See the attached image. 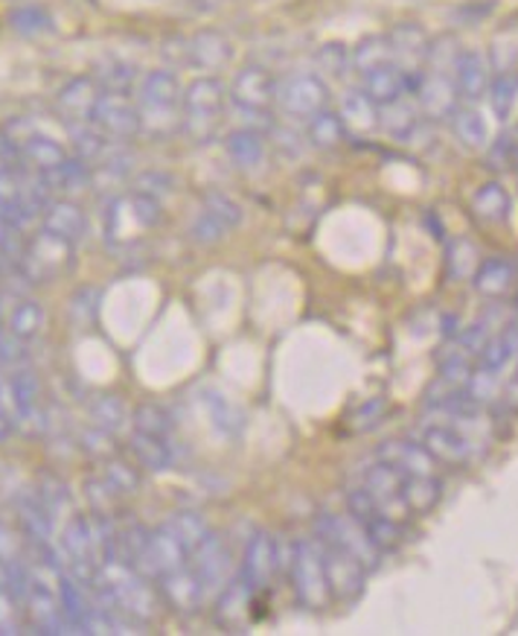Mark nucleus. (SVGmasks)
<instances>
[{
    "instance_id": "obj_1",
    "label": "nucleus",
    "mask_w": 518,
    "mask_h": 636,
    "mask_svg": "<svg viewBox=\"0 0 518 636\" xmlns=\"http://www.w3.org/2000/svg\"><path fill=\"white\" fill-rule=\"evenodd\" d=\"M137 114H141V135L166 141L182 129L184 120V88L169 68L149 71L137 85Z\"/></svg>"
},
{
    "instance_id": "obj_2",
    "label": "nucleus",
    "mask_w": 518,
    "mask_h": 636,
    "mask_svg": "<svg viewBox=\"0 0 518 636\" xmlns=\"http://www.w3.org/2000/svg\"><path fill=\"white\" fill-rule=\"evenodd\" d=\"M286 566H289L291 587H294L300 607H307V611L330 607L332 593L330 581H327V566H323L321 543L314 537L291 541L289 552H286Z\"/></svg>"
},
{
    "instance_id": "obj_3",
    "label": "nucleus",
    "mask_w": 518,
    "mask_h": 636,
    "mask_svg": "<svg viewBox=\"0 0 518 636\" xmlns=\"http://www.w3.org/2000/svg\"><path fill=\"white\" fill-rule=\"evenodd\" d=\"M437 423H423L419 427V444L432 453L434 462L452 464V468H464V464L475 462L484 450H487V441L480 435H475L472 430H466L475 418L480 414H472V418H448Z\"/></svg>"
},
{
    "instance_id": "obj_4",
    "label": "nucleus",
    "mask_w": 518,
    "mask_h": 636,
    "mask_svg": "<svg viewBox=\"0 0 518 636\" xmlns=\"http://www.w3.org/2000/svg\"><path fill=\"white\" fill-rule=\"evenodd\" d=\"M228 103V88L221 85L219 76H196L184 88V135L193 144H207L216 135Z\"/></svg>"
},
{
    "instance_id": "obj_5",
    "label": "nucleus",
    "mask_w": 518,
    "mask_h": 636,
    "mask_svg": "<svg viewBox=\"0 0 518 636\" xmlns=\"http://www.w3.org/2000/svg\"><path fill=\"white\" fill-rule=\"evenodd\" d=\"M160 219H164L160 202L132 191L128 196H117V199L108 205L105 234H108V243H114V246H117V243L120 246H128L137 234L152 232Z\"/></svg>"
},
{
    "instance_id": "obj_6",
    "label": "nucleus",
    "mask_w": 518,
    "mask_h": 636,
    "mask_svg": "<svg viewBox=\"0 0 518 636\" xmlns=\"http://www.w3.org/2000/svg\"><path fill=\"white\" fill-rule=\"evenodd\" d=\"M314 537H318V541L332 543V546L344 550L350 557H355V561L364 566V573L367 575L379 570L382 550L370 541L367 532H364L362 525L355 523L350 514H330V511H321V514L314 517Z\"/></svg>"
},
{
    "instance_id": "obj_7",
    "label": "nucleus",
    "mask_w": 518,
    "mask_h": 636,
    "mask_svg": "<svg viewBox=\"0 0 518 636\" xmlns=\"http://www.w3.org/2000/svg\"><path fill=\"white\" fill-rule=\"evenodd\" d=\"M73 243H64V239L53 237L41 228V234L24 243V255L18 260V275L24 280H50L55 275H62L64 269L73 266Z\"/></svg>"
},
{
    "instance_id": "obj_8",
    "label": "nucleus",
    "mask_w": 518,
    "mask_h": 636,
    "mask_svg": "<svg viewBox=\"0 0 518 636\" xmlns=\"http://www.w3.org/2000/svg\"><path fill=\"white\" fill-rule=\"evenodd\" d=\"M277 105L289 117L309 120L330 105V85L318 73H294L277 85Z\"/></svg>"
},
{
    "instance_id": "obj_9",
    "label": "nucleus",
    "mask_w": 518,
    "mask_h": 636,
    "mask_svg": "<svg viewBox=\"0 0 518 636\" xmlns=\"http://www.w3.org/2000/svg\"><path fill=\"white\" fill-rule=\"evenodd\" d=\"M91 123H94L105 137L117 141V144L141 135L137 103H134L128 94H120V91H103V94H100V100H96L94 105V114H91Z\"/></svg>"
},
{
    "instance_id": "obj_10",
    "label": "nucleus",
    "mask_w": 518,
    "mask_h": 636,
    "mask_svg": "<svg viewBox=\"0 0 518 636\" xmlns=\"http://www.w3.org/2000/svg\"><path fill=\"white\" fill-rule=\"evenodd\" d=\"M277 85L280 82L271 71L259 64H245L230 82V100L245 114H268L277 105Z\"/></svg>"
},
{
    "instance_id": "obj_11",
    "label": "nucleus",
    "mask_w": 518,
    "mask_h": 636,
    "mask_svg": "<svg viewBox=\"0 0 518 636\" xmlns=\"http://www.w3.org/2000/svg\"><path fill=\"white\" fill-rule=\"evenodd\" d=\"M318 541V537H314ZM321 543L323 552V566H327V581H330V593L335 602H355V598L364 593V581H367V573L364 566L355 561V557L346 555L344 550H338L332 543L318 541Z\"/></svg>"
},
{
    "instance_id": "obj_12",
    "label": "nucleus",
    "mask_w": 518,
    "mask_h": 636,
    "mask_svg": "<svg viewBox=\"0 0 518 636\" xmlns=\"http://www.w3.org/2000/svg\"><path fill=\"white\" fill-rule=\"evenodd\" d=\"M414 96L416 105H419V114H425V117H452L457 109V100H460V96H457L455 73L425 68V71H419V76H416Z\"/></svg>"
},
{
    "instance_id": "obj_13",
    "label": "nucleus",
    "mask_w": 518,
    "mask_h": 636,
    "mask_svg": "<svg viewBox=\"0 0 518 636\" xmlns=\"http://www.w3.org/2000/svg\"><path fill=\"white\" fill-rule=\"evenodd\" d=\"M402 482H405V473H400L393 464L382 462V459H376V464H370L364 470V488L376 500L382 514L396 520V523H405L411 517L408 505L402 500Z\"/></svg>"
},
{
    "instance_id": "obj_14",
    "label": "nucleus",
    "mask_w": 518,
    "mask_h": 636,
    "mask_svg": "<svg viewBox=\"0 0 518 636\" xmlns=\"http://www.w3.org/2000/svg\"><path fill=\"white\" fill-rule=\"evenodd\" d=\"M184 566H189V550L182 541H178V537H175L173 529H169L166 523L152 529L149 552H146V561H143L137 573L155 584L160 575L175 573V570H184Z\"/></svg>"
},
{
    "instance_id": "obj_15",
    "label": "nucleus",
    "mask_w": 518,
    "mask_h": 636,
    "mask_svg": "<svg viewBox=\"0 0 518 636\" xmlns=\"http://www.w3.org/2000/svg\"><path fill=\"white\" fill-rule=\"evenodd\" d=\"M157 596L166 607L178 616H196L201 602H205V587L198 575L193 573V566H184V570H175V573H166L155 581Z\"/></svg>"
},
{
    "instance_id": "obj_16",
    "label": "nucleus",
    "mask_w": 518,
    "mask_h": 636,
    "mask_svg": "<svg viewBox=\"0 0 518 636\" xmlns=\"http://www.w3.org/2000/svg\"><path fill=\"white\" fill-rule=\"evenodd\" d=\"M100 94H103V88L96 85L94 76H76V80L64 82L55 94V112L62 114L64 126H87Z\"/></svg>"
},
{
    "instance_id": "obj_17",
    "label": "nucleus",
    "mask_w": 518,
    "mask_h": 636,
    "mask_svg": "<svg viewBox=\"0 0 518 636\" xmlns=\"http://www.w3.org/2000/svg\"><path fill=\"white\" fill-rule=\"evenodd\" d=\"M189 566H193V573L201 581L205 593H213V589L219 593L230 581V575H234V561H230L228 546H225L219 534H210V537L189 555Z\"/></svg>"
},
{
    "instance_id": "obj_18",
    "label": "nucleus",
    "mask_w": 518,
    "mask_h": 636,
    "mask_svg": "<svg viewBox=\"0 0 518 636\" xmlns=\"http://www.w3.org/2000/svg\"><path fill=\"white\" fill-rule=\"evenodd\" d=\"M280 573V546L268 532H257L245 546L242 557V575L251 584L253 593L257 589L271 587L274 575Z\"/></svg>"
},
{
    "instance_id": "obj_19",
    "label": "nucleus",
    "mask_w": 518,
    "mask_h": 636,
    "mask_svg": "<svg viewBox=\"0 0 518 636\" xmlns=\"http://www.w3.org/2000/svg\"><path fill=\"white\" fill-rule=\"evenodd\" d=\"M416 76H419V73L405 71V68H400L396 62L382 64L376 71L364 73L362 91L382 109V105H391L396 103V100H402V96L414 94Z\"/></svg>"
},
{
    "instance_id": "obj_20",
    "label": "nucleus",
    "mask_w": 518,
    "mask_h": 636,
    "mask_svg": "<svg viewBox=\"0 0 518 636\" xmlns=\"http://www.w3.org/2000/svg\"><path fill=\"white\" fill-rule=\"evenodd\" d=\"M489 82H493V62L484 50H460L455 62V85L457 96L466 103H478L487 96Z\"/></svg>"
},
{
    "instance_id": "obj_21",
    "label": "nucleus",
    "mask_w": 518,
    "mask_h": 636,
    "mask_svg": "<svg viewBox=\"0 0 518 636\" xmlns=\"http://www.w3.org/2000/svg\"><path fill=\"white\" fill-rule=\"evenodd\" d=\"M376 459L393 464L405 476H432V473H437V462L432 459V453L419 441H408V438L385 441L379 447Z\"/></svg>"
},
{
    "instance_id": "obj_22",
    "label": "nucleus",
    "mask_w": 518,
    "mask_h": 636,
    "mask_svg": "<svg viewBox=\"0 0 518 636\" xmlns=\"http://www.w3.org/2000/svg\"><path fill=\"white\" fill-rule=\"evenodd\" d=\"M187 57L198 71H221L234 59V48L225 32L198 30L187 39Z\"/></svg>"
},
{
    "instance_id": "obj_23",
    "label": "nucleus",
    "mask_w": 518,
    "mask_h": 636,
    "mask_svg": "<svg viewBox=\"0 0 518 636\" xmlns=\"http://www.w3.org/2000/svg\"><path fill=\"white\" fill-rule=\"evenodd\" d=\"M41 225H44V232L53 234V237L76 246L79 239L85 237L87 232V216L76 202L53 199L48 207H44V214H41Z\"/></svg>"
},
{
    "instance_id": "obj_24",
    "label": "nucleus",
    "mask_w": 518,
    "mask_h": 636,
    "mask_svg": "<svg viewBox=\"0 0 518 636\" xmlns=\"http://www.w3.org/2000/svg\"><path fill=\"white\" fill-rule=\"evenodd\" d=\"M253 587L245 581V575L239 573V578H230L225 587L219 589V598H216V619L225 628H242V619L248 607H253Z\"/></svg>"
},
{
    "instance_id": "obj_25",
    "label": "nucleus",
    "mask_w": 518,
    "mask_h": 636,
    "mask_svg": "<svg viewBox=\"0 0 518 636\" xmlns=\"http://www.w3.org/2000/svg\"><path fill=\"white\" fill-rule=\"evenodd\" d=\"M225 152L234 161V167L251 173L266 164V135L257 129H236L225 137Z\"/></svg>"
},
{
    "instance_id": "obj_26",
    "label": "nucleus",
    "mask_w": 518,
    "mask_h": 636,
    "mask_svg": "<svg viewBox=\"0 0 518 636\" xmlns=\"http://www.w3.org/2000/svg\"><path fill=\"white\" fill-rule=\"evenodd\" d=\"M341 120H344L346 135L367 137L379 129V105L364 91H346L341 100Z\"/></svg>"
},
{
    "instance_id": "obj_27",
    "label": "nucleus",
    "mask_w": 518,
    "mask_h": 636,
    "mask_svg": "<svg viewBox=\"0 0 518 636\" xmlns=\"http://www.w3.org/2000/svg\"><path fill=\"white\" fill-rule=\"evenodd\" d=\"M68 158L71 155H68V150L59 141L48 135H35V132L18 146V161H24L32 173H50V170L62 167Z\"/></svg>"
},
{
    "instance_id": "obj_28",
    "label": "nucleus",
    "mask_w": 518,
    "mask_h": 636,
    "mask_svg": "<svg viewBox=\"0 0 518 636\" xmlns=\"http://www.w3.org/2000/svg\"><path fill=\"white\" fill-rule=\"evenodd\" d=\"M472 284L484 298H504L516 284V263L507 260V257L480 260L478 271L472 275Z\"/></svg>"
},
{
    "instance_id": "obj_29",
    "label": "nucleus",
    "mask_w": 518,
    "mask_h": 636,
    "mask_svg": "<svg viewBox=\"0 0 518 636\" xmlns=\"http://www.w3.org/2000/svg\"><path fill=\"white\" fill-rule=\"evenodd\" d=\"M128 450H132L134 462L149 473H164V470L173 468V441H166V438L134 430L128 435Z\"/></svg>"
},
{
    "instance_id": "obj_30",
    "label": "nucleus",
    "mask_w": 518,
    "mask_h": 636,
    "mask_svg": "<svg viewBox=\"0 0 518 636\" xmlns=\"http://www.w3.org/2000/svg\"><path fill=\"white\" fill-rule=\"evenodd\" d=\"M510 193L504 191L498 182H487L478 187V193L472 196V216L484 225H501L510 219Z\"/></svg>"
},
{
    "instance_id": "obj_31",
    "label": "nucleus",
    "mask_w": 518,
    "mask_h": 636,
    "mask_svg": "<svg viewBox=\"0 0 518 636\" xmlns=\"http://www.w3.org/2000/svg\"><path fill=\"white\" fill-rule=\"evenodd\" d=\"M41 184L48 187V193H76L85 191L87 184H91V167H87L82 158H68L62 167L50 170V173H39Z\"/></svg>"
},
{
    "instance_id": "obj_32",
    "label": "nucleus",
    "mask_w": 518,
    "mask_h": 636,
    "mask_svg": "<svg viewBox=\"0 0 518 636\" xmlns=\"http://www.w3.org/2000/svg\"><path fill=\"white\" fill-rule=\"evenodd\" d=\"M402 500H405L411 514H428L443 500V482L437 479V473H432V476H405Z\"/></svg>"
},
{
    "instance_id": "obj_33",
    "label": "nucleus",
    "mask_w": 518,
    "mask_h": 636,
    "mask_svg": "<svg viewBox=\"0 0 518 636\" xmlns=\"http://www.w3.org/2000/svg\"><path fill=\"white\" fill-rule=\"evenodd\" d=\"M452 132L460 141V146L469 152L484 150L489 141L487 120L480 117L478 109H469V105H457L455 114H452Z\"/></svg>"
},
{
    "instance_id": "obj_34",
    "label": "nucleus",
    "mask_w": 518,
    "mask_h": 636,
    "mask_svg": "<svg viewBox=\"0 0 518 636\" xmlns=\"http://www.w3.org/2000/svg\"><path fill=\"white\" fill-rule=\"evenodd\" d=\"M307 137L314 150H335L346 141V126L341 114L323 109L307 120Z\"/></svg>"
},
{
    "instance_id": "obj_35",
    "label": "nucleus",
    "mask_w": 518,
    "mask_h": 636,
    "mask_svg": "<svg viewBox=\"0 0 518 636\" xmlns=\"http://www.w3.org/2000/svg\"><path fill=\"white\" fill-rule=\"evenodd\" d=\"M391 62H396V53H393V44L387 35H370V39H362L353 48V53H350V64H353L362 76Z\"/></svg>"
},
{
    "instance_id": "obj_36",
    "label": "nucleus",
    "mask_w": 518,
    "mask_h": 636,
    "mask_svg": "<svg viewBox=\"0 0 518 636\" xmlns=\"http://www.w3.org/2000/svg\"><path fill=\"white\" fill-rule=\"evenodd\" d=\"M87 418H91V427L114 435V432L126 427L128 409L126 403H123V398H117V394H96V398L87 403Z\"/></svg>"
},
{
    "instance_id": "obj_37",
    "label": "nucleus",
    "mask_w": 518,
    "mask_h": 636,
    "mask_svg": "<svg viewBox=\"0 0 518 636\" xmlns=\"http://www.w3.org/2000/svg\"><path fill=\"white\" fill-rule=\"evenodd\" d=\"M512 357H518V325H507L498 336H489L478 357V368L487 371H501Z\"/></svg>"
},
{
    "instance_id": "obj_38",
    "label": "nucleus",
    "mask_w": 518,
    "mask_h": 636,
    "mask_svg": "<svg viewBox=\"0 0 518 636\" xmlns=\"http://www.w3.org/2000/svg\"><path fill=\"white\" fill-rule=\"evenodd\" d=\"M480 266V252L469 237H455L446 246V271L448 278L469 280Z\"/></svg>"
},
{
    "instance_id": "obj_39",
    "label": "nucleus",
    "mask_w": 518,
    "mask_h": 636,
    "mask_svg": "<svg viewBox=\"0 0 518 636\" xmlns=\"http://www.w3.org/2000/svg\"><path fill=\"white\" fill-rule=\"evenodd\" d=\"M94 80L103 91L128 94L137 82V68L132 62H123V59H105V62L94 64Z\"/></svg>"
},
{
    "instance_id": "obj_40",
    "label": "nucleus",
    "mask_w": 518,
    "mask_h": 636,
    "mask_svg": "<svg viewBox=\"0 0 518 636\" xmlns=\"http://www.w3.org/2000/svg\"><path fill=\"white\" fill-rule=\"evenodd\" d=\"M379 126L385 129L391 137H396V141H408V137L414 135V129L419 126V117H416L414 109H411V105L405 103V96H402L396 103L379 109Z\"/></svg>"
},
{
    "instance_id": "obj_41",
    "label": "nucleus",
    "mask_w": 518,
    "mask_h": 636,
    "mask_svg": "<svg viewBox=\"0 0 518 636\" xmlns=\"http://www.w3.org/2000/svg\"><path fill=\"white\" fill-rule=\"evenodd\" d=\"M205 406H207V412H210V421L216 423V430L219 432H225L228 438H236L239 432H242V427H245V414L236 409L234 403H230L225 394H219V391H213V389H207L205 391Z\"/></svg>"
},
{
    "instance_id": "obj_42",
    "label": "nucleus",
    "mask_w": 518,
    "mask_h": 636,
    "mask_svg": "<svg viewBox=\"0 0 518 636\" xmlns=\"http://www.w3.org/2000/svg\"><path fill=\"white\" fill-rule=\"evenodd\" d=\"M166 525H169L175 532V537L187 546L189 555H193V552H196L213 534L210 525L205 523V517H198L196 511H178V514H173V517L166 520Z\"/></svg>"
},
{
    "instance_id": "obj_43",
    "label": "nucleus",
    "mask_w": 518,
    "mask_h": 636,
    "mask_svg": "<svg viewBox=\"0 0 518 636\" xmlns=\"http://www.w3.org/2000/svg\"><path fill=\"white\" fill-rule=\"evenodd\" d=\"M41 327H44V307L39 301H21L9 316V334L27 345L39 339Z\"/></svg>"
},
{
    "instance_id": "obj_44",
    "label": "nucleus",
    "mask_w": 518,
    "mask_h": 636,
    "mask_svg": "<svg viewBox=\"0 0 518 636\" xmlns=\"http://www.w3.org/2000/svg\"><path fill=\"white\" fill-rule=\"evenodd\" d=\"M132 423L137 432H146V435H157L173 441V418L166 412L164 406L157 403H141L132 412Z\"/></svg>"
},
{
    "instance_id": "obj_45",
    "label": "nucleus",
    "mask_w": 518,
    "mask_h": 636,
    "mask_svg": "<svg viewBox=\"0 0 518 636\" xmlns=\"http://www.w3.org/2000/svg\"><path fill=\"white\" fill-rule=\"evenodd\" d=\"M201 211H205L210 219H216L221 228H228V232L242 225V207H239V202L230 199L228 193L207 191L205 196H201Z\"/></svg>"
},
{
    "instance_id": "obj_46",
    "label": "nucleus",
    "mask_w": 518,
    "mask_h": 636,
    "mask_svg": "<svg viewBox=\"0 0 518 636\" xmlns=\"http://www.w3.org/2000/svg\"><path fill=\"white\" fill-rule=\"evenodd\" d=\"M516 91H518V80L516 73L510 71H498L493 76V82H489V105H493V112L498 114V117H510L512 112V103H516Z\"/></svg>"
},
{
    "instance_id": "obj_47",
    "label": "nucleus",
    "mask_w": 518,
    "mask_h": 636,
    "mask_svg": "<svg viewBox=\"0 0 518 636\" xmlns=\"http://www.w3.org/2000/svg\"><path fill=\"white\" fill-rule=\"evenodd\" d=\"M466 394L472 400H478L480 406L495 403V400L501 398V380H498V371H487V368H475L466 380Z\"/></svg>"
},
{
    "instance_id": "obj_48",
    "label": "nucleus",
    "mask_w": 518,
    "mask_h": 636,
    "mask_svg": "<svg viewBox=\"0 0 518 636\" xmlns=\"http://www.w3.org/2000/svg\"><path fill=\"white\" fill-rule=\"evenodd\" d=\"M103 464H105L103 479L120 493V496H128V493H134L141 488V473H137V468H132L128 462H120L117 455H111V459H105Z\"/></svg>"
},
{
    "instance_id": "obj_49",
    "label": "nucleus",
    "mask_w": 518,
    "mask_h": 636,
    "mask_svg": "<svg viewBox=\"0 0 518 636\" xmlns=\"http://www.w3.org/2000/svg\"><path fill=\"white\" fill-rule=\"evenodd\" d=\"M385 414H387V398H370L367 403L355 406L353 412L346 414V427H350V432H370L373 427L382 423Z\"/></svg>"
},
{
    "instance_id": "obj_50",
    "label": "nucleus",
    "mask_w": 518,
    "mask_h": 636,
    "mask_svg": "<svg viewBox=\"0 0 518 636\" xmlns=\"http://www.w3.org/2000/svg\"><path fill=\"white\" fill-rule=\"evenodd\" d=\"M85 496L91 502L96 517H114V509H117L120 493L105 482V479H85Z\"/></svg>"
},
{
    "instance_id": "obj_51",
    "label": "nucleus",
    "mask_w": 518,
    "mask_h": 636,
    "mask_svg": "<svg viewBox=\"0 0 518 636\" xmlns=\"http://www.w3.org/2000/svg\"><path fill=\"white\" fill-rule=\"evenodd\" d=\"M27 359H30L27 342L12 334H0V368L18 371V368H27Z\"/></svg>"
},
{
    "instance_id": "obj_52",
    "label": "nucleus",
    "mask_w": 518,
    "mask_h": 636,
    "mask_svg": "<svg viewBox=\"0 0 518 636\" xmlns=\"http://www.w3.org/2000/svg\"><path fill=\"white\" fill-rule=\"evenodd\" d=\"M228 234H230L228 228H221V225L216 223V219H210L205 211L198 214V219L193 223V228H189V237L196 239L198 246H216V243H221Z\"/></svg>"
},
{
    "instance_id": "obj_53",
    "label": "nucleus",
    "mask_w": 518,
    "mask_h": 636,
    "mask_svg": "<svg viewBox=\"0 0 518 636\" xmlns=\"http://www.w3.org/2000/svg\"><path fill=\"white\" fill-rule=\"evenodd\" d=\"M173 175L164 173H143L137 182H134V191L143 193V196H149V199L160 202V196H169L173 193Z\"/></svg>"
},
{
    "instance_id": "obj_54",
    "label": "nucleus",
    "mask_w": 518,
    "mask_h": 636,
    "mask_svg": "<svg viewBox=\"0 0 518 636\" xmlns=\"http://www.w3.org/2000/svg\"><path fill=\"white\" fill-rule=\"evenodd\" d=\"M82 450H85V453H91V455H96L100 462L111 459V455H114V444H111V432L96 430V427L85 430V432H82Z\"/></svg>"
},
{
    "instance_id": "obj_55",
    "label": "nucleus",
    "mask_w": 518,
    "mask_h": 636,
    "mask_svg": "<svg viewBox=\"0 0 518 636\" xmlns=\"http://www.w3.org/2000/svg\"><path fill=\"white\" fill-rule=\"evenodd\" d=\"M12 27L21 32H39V30H48L50 18L44 16L39 7H27V9H18L15 16H12Z\"/></svg>"
},
{
    "instance_id": "obj_56",
    "label": "nucleus",
    "mask_w": 518,
    "mask_h": 636,
    "mask_svg": "<svg viewBox=\"0 0 518 636\" xmlns=\"http://www.w3.org/2000/svg\"><path fill=\"white\" fill-rule=\"evenodd\" d=\"M318 62L327 64L335 76H341V73L350 68V53H346V48H341V44H323L321 53H318Z\"/></svg>"
},
{
    "instance_id": "obj_57",
    "label": "nucleus",
    "mask_w": 518,
    "mask_h": 636,
    "mask_svg": "<svg viewBox=\"0 0 518 636\" xmlns=\"http://www.w3.org/2000/svg\"><path fill=\"white\" fill-rule=\"evenodd\" d=\"M21 546H27V541L15 537V532L7 529V525H0V557H3L7 564L21 561Z\"/></svg>"
},
{
    "instance_id": "obj_58",
    "label": "nucleus",
    "mask_w": 518,
    "mask_h": 636,
    "mask_svg": "<svg viewBox=\"0 0 518 636\" xmlns=\"http://www.w3.org/2000/svg\"><path fill=\"white\" fill-rule=\"evenodd\" d=\"M501 398H504V403L510 406L512 412H518V377H516V380L507 382V386H504Z\"/></svg>"
},
{
    "instance_id": "obj_59",
    "label": "nucleus",
    "mask_w": 518,
    "mask_h": 636,
    "mask_svg": "<svg viewBox=\"0 0 518 636\" xmlns=\"http://www.w3.org/2000/svg\"><path fill=\"white\" fill-rule=\"evenodd\" d=\"M12 430H15V418H12V412H7V409L0 406V441H3Z\"/></svg>"
}]
</instances>
